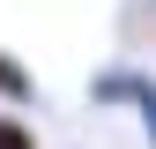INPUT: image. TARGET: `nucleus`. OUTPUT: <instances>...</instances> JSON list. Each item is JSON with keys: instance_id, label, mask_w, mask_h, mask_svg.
Instances as JSON below:
<instances>
[{"instance_id": "3", "label": "nucleus", "mask_w": 156, "mask_h": 149, "mask_svg": "<svg viewBox=\"0 0 156 149\" xmlns=\"http://www.w3.org/2000/svg\"><path fill=\"white\" fill-rule=\"evenodd\" d=\"M0 149H37V134H30L23 119H8V112H0Z\"/></svg>"}, {"instance_id": "2", "label": "nucleus", "mask_w": 156, "mask_h": 149, "mask_svg": "<svg viewBox=\"0 0 156 149\" xmlns=\"http://www.w3.org/2000/svg\"><path fill=\"white\" fill-rule=\"evenodd\" d=\"M0 97H8V104H30V97H37L30 67H23V60H8V52H0Z\"/></svg>"}, {"instance_id": "1", "label": "nucleus", "mask_w": 156, "mask_h": 149, "mask_svg": "<svg viewBox=\"0 0 156 149\" xmlns=\"http://www.w3.org/2000/svg\"><path fill=\"white\" fill-rule=\"evenodd\" d=\"M97 97H104V104H134L141 127H149V149H156V82L141 67H104V74H97Z\"/></svg>"}]
</instances>
